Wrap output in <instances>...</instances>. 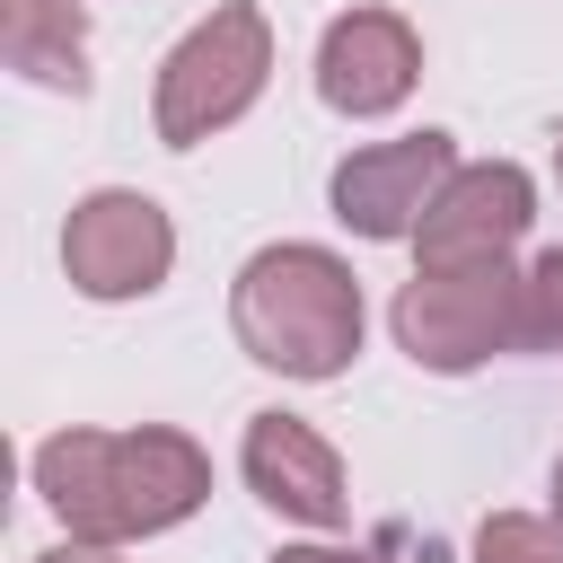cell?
Listing matches in <instances>:
<instances>
[{"mask_svg":"<svg viewBox=\"0 0 563 563\" xmlns=\"http://www.w3.org/2000/svg\"><path fill=\"white\" fill-rule=\"evenodd\" d=\"M554 519H563V457H554Z\"/></svg>","mask_w":563,"mask_h":563,"instance_id":"obj_15","label":"cell"},{"mask_svg":"<svg viewBox=\"0 0 563 563\" xmlns=\"http://www.w3.org/2000/svg\"><path fill=\"white\" fill-rule=\"evenodd\" d=\"M229 325L282 378H343L361 352V282L325 246H264L229 290Z\"/></svg>","mask_w":563,"mask_h":563,"instance_id":"obj_2","label":"cell"},{"mask_svg":"<svg viewBox=\"0 0 563 563\" xmlns=\"http://www.w3.org/2000/svg\"><path fill=\"white\" fill-rule=\"evenodd\" d=\"M0 53L35 88H88V18L79 0H0Z\"/></svg>","mask_w":563,"mask_h":563,"instance_id":"obj_10","label":"cell"},{"mask_svg":"<svg viewBox=\"0 0 563 563\" xmlns=\"http://www.w3.org/2000/svg\"><path fill=\"white\" fill-rule=\"evenodd\" d=\"M519 352H563V246L519 273Z\"/></svg>","mask_w":563,"mask_h":563,"instance_id":"obj_11","label":"cell"},{"mask_svg":"<svg viewBox=\"0 0 563 563\" xmlns=\"http://www.w3.org/2000/svg\"><path fill=\"white\" fill-rule=\"evenodd\" d=\"M449 176H457V141L449 132H405V141L352 150L334 167V220L361 229V238H413Z\"/></svg>","mask_w":563,"mask_h":563,"instance_id":"obj_6","label":"cell"},{"mask_svg":"<svg viewBox=\"0 0 563 563\" xmlns=\"http://www.w3.org/2000/svg\"><path fill=\"white\" fill-rule=\"evenodd\" d=\"M167 264H176V229H167V211L150 194L106 185V194L70 202V229H62L70 290H88V299H141V290L167 282Z\"/></svg>","mask_w":563,"mask_h":563,"instance_id":"obj_5","label":"cell"},{"mask_svg":"<svg viewBox=\"0 0 563 563\" xmlns=\"http://www.w3.org/2000/svg\"><path fill=\"white\" fill-rule=\"evenodd\" d=\"M35 563H123L114 545H88V537H70V545H53V554H35Z\"/></svg>","mask_w":563,"mask_h":563,"instance_id":"obj_14","label":"cell"},{"mask_svg":"<svg viewBox=\"0 0 563 563\" xmlns=\"http://www.w3.org/2000/svg\"><path fill=\"white\" fill-rule=\"evenodd\" d=\"M246 484L255 501H273L299 528H343L352 493H343V457L325 431H308L299 413H255L246 422Z\"/></svg>","mask_w":563,"mask_h":563,"instance_id":"obj_9","label":"cell"},{"mask_svg":"<svg viewBox=\"0 0 563 563\" xmlns=\"http://www.w3.org/2000/svg\"><path fill=\"white\" fill-rule=\"evenodd\" d=\"M273 79V26L255 0H220L167 62H158V141L194 150L211 132H229Z\"/></svg>","mask_w":563,"mask_h":563,"instance_id":"obj_3","label":"cell"},{"mask_svg":"<svg viewBox=\"0 0 563 563\" xmlns=\"http://www.w3.org/2000/svg\"><path fill=\"white\" fill-rule=\"evenodd\" d=\"M387 325L440 378L484 369L493 352H519V273H510V255H493V264H422L396 290Z\"/></svg>","mask_w":563,"mask_h":563,"instance_id":"obj_4","label":"cell"},{"mask_svg":"<svg viewBox=\"0 0 563 563\" xmlns=\"http://www.w3.org/2000/svg\"><path fill=\"white\" fill-rule=\"evenodd\" d=\"M273 563H387L378 545H282Z\"/></svg>","mask_w":563,"mask_h":563,"instance_id":"obj_13","label":"cell"},{"mask_svg":"<svg viewBox=\"0 0 563 563\" xmlns=\"http://www.w3.org/2000/svg\"><path fill=\"white\" fill-rule=\"evenodd\" d=\"M475 563H563V519L493 510V519L475 528Z\"/></svg>","mask_w":563,"mask_h":563,"instance_id":"obj_12","label":"cell"},{"mask_svg":"<svg viewBox=\"0 0 563 563\" xmlns=\"http://www.w3.org/2000/svg\"><path fill=\"white\" fill-rule=\"evenodd\" d=\"M554 176H563V141H554Z\"/></svg>","mask_w":563,"mask_h":563,"instance_id":"obj_16","label":"cell"},{"mask_svg":"<svg viewBox=\"0 0 563 563\" xmlns=\"http://www.w3.org/2000/svg\"><path fill=\"white\" fill-rule=\"evenodd\" d=\"M413 79H422V35L396 9H352L317 44V97L334 114H387V106H405Z\"/></svg>","mask_w":563,"mask_h":563,"instance_id":"obj_8","label":"cell"},{"mask_svg":"<svg viewBox=\"0 0 563 563\" xmlns=\"http://www.w3.org/2000/svg\"><path fill=\"white\" fill-rule=\"evenodd\" d=\"M44 510L88 545H132L211 501V457L185 431H53L35 449Z\"/></svg>","mask_w":563,"mask_h":563,"instance_id":"obj_1","label":"cell"},{"mask_svg":"<svg viewBox=\"0 0 563 563\" xmlns=\"http://www.w3.org/2000/svg\"><path fill=\"white\" fill-rule=\"evenodd\" d=\"M528 220H537L528 167L484 158V167H457V176L440 185V202L422 211L413 246H422V264H493V255H510V246L528 238Z\"/></svg>","mask_w":563,"mask_h":563,"instance_id":"obj_7","label":"cell"}]
</instances>
